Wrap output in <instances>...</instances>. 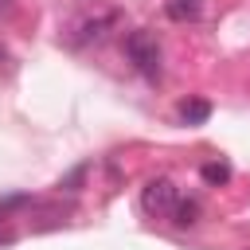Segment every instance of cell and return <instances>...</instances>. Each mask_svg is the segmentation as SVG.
Listing matches in <instances>:
<instances>
[{"label":"cell","mask_w":250,"mask_h":250,"mask_svg":"<svg viewBox=\"0 0 250 250\" xmlns=\"http://www.w3.org/2000/svg\"><path fill=\"white\" fill-rule=\"evenodd\" d=\"M125 55H129V62H133L148 82H156V78H160V43H156L145 27L125 35Z\"/></svg>","instance_id":"6da1fadb"},{"label":"cell","mask_w":250,"mask_h":250,"mask_svg":"<svg viewBox=\"0 0 250 250\" xmlns=\"http://www.w3.org/2000/svg\"><path fill=\"white\" fill-rule=\"evenodd\" d=\"M176 203H180V191H176V184L168 176H156V180H148L141 188V207L148 215H172Z\"/></svg>","instance_id":"7a4b0ae2"},{"label":"cell","mask_w":250,"mask_h":250,"mask_svg":"<svg viewBox=\"0 0 250 250\" xmlns=\"http://www.w3.org/2000/svg\"><path fill=\"white\" fill-rule=\"evenodd\" d=\"M164 12H168V20H176V23H191V20H199L203 0H164Z\"/></svg>","instance_id":"3957f363"},{"label":"cell","mask_w":250,"mask_h":250,"mask_svg":"<svg viewBox=\"0 0 250 250\" xmlns=\"http://www.w3.org/2000/svg\"><path fill=\"white\" fill-rule=\"evenodd\" d=\"M180 117H184V125H203V121L211 117V102L191 98V102H184V105H180Z\"/></svg>","instance_id":"277c9868"},{"label":"cell","mask_w":250,"mask_h":250,"mask_svg":"<svg viewBox=\"0 0 250 250\" xmlns=\"http://www.w3.org/2000/svg\"><path fill=\"white\" fill-rule=\"evenodd\" d=\"M172 223H176V227H195V223H199V203H195V199H180V203L172 207Z\"/></svg>","instance_id":"5b68a950"},{"label":"cell","mask_w":250,"mask_h":250,"mask_svg":"<svg viewBox=\"0 0 250 250\" xmlns=\"http://www.w3.org/2000/svg\"><path fill=\"white\" fill-rule=\"evenodd\" d=\"M113 20H117V16H102V20H86V23H82V43H90V39H94V43H98V39H105V27H109Z\"/></svg>","instance_id":"8992f818"},{"label":"cell","mask_w":250,"mask_h":250,"mask_svg":"<svg viewBox=\"0 0 250 250\" xmlns=\"http://www.w3.org/2000/svg\"><path fill=\"white\" fill-rule=\"evenodd\" d=\"M203 180H207V184H227V180H230V168L211 160V164H203Z\"/></svg>","instance_id":"52a82bcc"},{"label":"cell","mask_w":250,"mask_h":250,"mask_svg":"<svg viewBox=\"0 0 250 250\" xmlns=\"http://www.w3.org/2000/svg\"><path fill=\"white\" fill-rule=\"evenodd\" d=\"M12 223H8V215H0V242H12Z\"/></svg>","instance_id":"ba28073f"},{"label":"cell","mask_w":250,"mask_h":250,"mask_svg":"<svg viewBox=\"0 0 250 250\" xmlns=\"http://www.w3.org/2000/svg\"><path fill=\"white\" fill-rule=\"evenodd\" d=\"M12 8H16V0H0V12H4V16H8Z\"/></svg>","instance_id":"9c48e42d"}]
</instances>
